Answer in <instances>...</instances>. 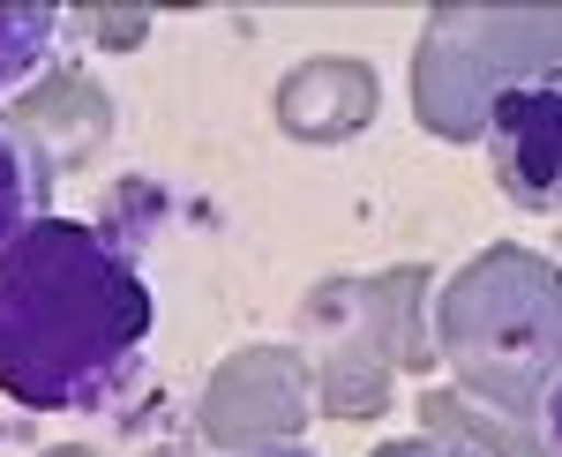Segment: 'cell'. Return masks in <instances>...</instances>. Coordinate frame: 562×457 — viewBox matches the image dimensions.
<instances>
[{
    "label": "cell",
    "instance_id": "5",
    "mask_svg": "<svg viewBox=\"0 0 562 457\" xmlns=\"http://www.w3.org/2000/svg\"><path fill=\"white\" fill-rule=\"evenodd\" d=\"M368 457H480V450L473 443H450V435H397V443H383Z\"/></svg>",
    "mask_w": 562,
    "mask_h": 457
},
{
    "label": "cell",
    "instance_id": "6",
    "mask_svg": "<svg viewBox=\"0 0 562 457\" xmlns=\"http://www.w3.org/2000/svg\"><path fill=\"white\" fill-rule=\"evenodd\" d=\"M540 435H548V450L562 457V368L548 375V390H540Z\"/></svg>",
    "mask_w": 562,
    "mask_h": 457
},
{
    "label": "cell",
    "instance_id": "1",
    "mask_svg": "<svg viewBox=\"0 0 562 457\" xmlns=\"http://www.w3.org/2000/svg\"><path fill=\"white\" fill-rule=\"evenodd\" d=\"M158 331V292L113 233L38 218L0 255V398L23 413H90L128 390Z\"/></svg>",
    "mask_w": 562,
    "mask_h": 457
},
{
    "label": "cell",
    "instance_id": "2",
    "mask_svg": "<svg viewBox=\"0 0 562 457\" xmlns=\"http://www.w3.org/2000/svg\"><path fill=\"white\" fill-rule=\"evenodd\" d=\"M487 172L532 218H562V60L518 68L487 98Z\"/></svg>",
    "mask_w": 562,
    "mask_h": 457
},
{
    "label": "cell",
    "instance_id": "4",
    "mask_svg": "<svg viewBox=\"0 0 562 457\" xmlns=\"http://www.w3.org/2000/svg\"><path fill=\"white\" fill-rule=\"evenodd\" d=\"M53 45H60V8H23V0H8V8H0V98L31 83L45 60H53Z\"/></svg>",
    "mask_w": 562,
    "mask_h": 457
},
{
    "label": "cell",
    "instance_id": "7",
    "mask_svg": "<svg viewBox=\"0 0 562 457\" xmlns=\"http://www.w3.org/2000/svg\"><path fill=\"white\" fill-rule=\"evenodd\" d=\"M248 457H315V450H301V443H270V450H248Z\"/></svg>",
    "mask_w": 562,
    "mask_h": 457
},
{
    "label": "cell",
    "instance_id": "3",
    "mask_svg": "<svg viewBox=\"0 0 562 457\" xmlns=\"http://www.w3.org/2000/svg\"><path fill=\"white\" fill-rule=\"evenodd\" d=\"M38 218H53V151L38 135L0 121V255L15 248Z\"/></svg>",
    "mask_w": 562,
    "mask_h": 457
}]
</instances>
